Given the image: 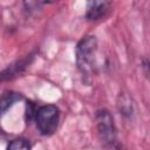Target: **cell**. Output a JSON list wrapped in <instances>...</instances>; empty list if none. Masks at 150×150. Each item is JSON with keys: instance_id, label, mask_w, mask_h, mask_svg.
I'll list each match as a JSON object with an SVG mask.
<instances>
[{"instance_id": "8fae6325", "label": "cell", "mask_w": 150, "mask_h": 150, "mask_svg": "<svg viewBox=\"0 0 150 150\" xmlns=\"http://www.w3.org/2000/svg\"><path fill=\"white\" fill-rule=\"evenodd\" d=\"M142 68L144 69V75H145V77H148V76H149V61H148V59H144V60H143Z\"/></svg>"}, {"instance_id": "277c9868", "label": "cell", "mask_w": 150, "mask_h": 150, "mask_svg": "<svg viewBox=\"0 0 150 150\" xmlns=\"http://www.w3.org/2000/svg\"><path fill=\"white\" fill-rule=\"evenodd\" d=\"M111 2L107 0H90L86 6L84 18L88 21H98L110 12Z\"/></svg>"}, {"instance_id": "52a82bcc", "label": "cell", "mask_w": 150, "mask_h": 150, "mask_svg": "<svg viewBox=\"0 0 150 150\" xmlns=\"http://www.w3.org/2000/svg\"><path fill=\"white\" fill-rule=\"evenodd\" d=\"M23 100V96L20 93L12 91V90H6L2 93L0 96V116L7 112L9 108H12L16 102Z\"/></svg>"}, {"instance_id": "3957f363", "label": "cell", "mask_w": 150, "mask_h": 150, "mask_svg": "<svg viewBox=\"0 0 150 150\" xmlns=\"http://www.w3.org/2000/svg\"><path fill=\"white\" fill-rule=\"evenodd\" d=\"M60 109L55 104H43L38 107L35 115V125L40 135L52 136L60 123Z\"/></svg>"}, {"instance_id": "6da1fadb", "label": "cell", "mask_w": 150, "mask_h": 150, "mask_svg": "<svg viewBox=\"0 0 150 150\" xmlns=\"http://www.w3.org/2000/svg\"><path fill=\"white\" fill-rule=\"evenodd\" d=\"M97 50V39L95 35L83 36L76 45L75 48V60L83 80H88L95 68V55Z\"/></svg>"}, {"instance_id": "5b68a950", "label": "cell", "mask_w": 150, "mask_h": 150, "mask_svg": "<svg viewBox=\"0 0 150 150\" xmlns=\"http://www.w3.org/2000/svg\"><path fill=\"white\" fill-rule=\"evenodd\" d=\"M34 53L33 54H29L27 55L26 57L12 63L11 66H8L6 69H4L1 73H0V82H4V81H8V80H12L16 76H19L21 73L25 71V69L27 67H29V64L32 63V61L34 60Z\"/></svg>"}, {"instance_id": "9c48e42d", "label": "cell", "mask_w": 150, "mask_h": 150, "mask_svg": "<svg viewBox=\"0 0 150 150\" xmlns=\"http://www.w3.org/2000/svg\"><path fill=\"white\" fill-rule=\"evenodd\" d=\"M36 110H38L36 103H34L33 101L28 100L26 102V112H25V120H26L27 124H30L32 122H34L35 115H36Z\"/></svg>"}, {"instance_id": "8992f818", "label": "cell", "mask_w": 150, "mask_h": 150, "mask_svg": "<svg viewBox=\"0 0 150 150\" xmlns=\"http://www.w3.org/2000/svg\"><path fill=\"white\" fill-rule=\"evenodd\" d=\"M117 110L120 112V115L125 118V120H132L134 116H135V102L132 100V97L125 93V91H122L118 97H117Z\"/></svg>"}, {"instance_id": "ba28073f", "label": "cell", "mask_w": 150, "mask_h": 150, "mask_svg": "<svg viewBox=\"0 0 150 150\" xmlns=\"http://www.w3.org/2000/svg\"><path fill=\"white\" fill-rule=\"evenodd\" d=\"M6 150H32V144L27 138L18 137L7 144Z\"/></svg>"}, {"instance_id": "30bf717a", "label": "cell", "mask_w": 150, "mask_h": 150, "mask_svg": "<svg viewBox=\"0 0 150 150\" xmlns=\"http://www.w3.org/2000/svg\"><path fill=\"white\" fill-rule=\"evenodd\" d=\"M46 4H50V2H41V1H25L23 2V9H25V12L28 14V15H30V14H33V13H36L38 12V8L41 6V5H46Z\"/></svg>"}, {"instance_id": "7a4b0ae2", "label": "cell", "mask_w": 150, "mask_h": 150, "mask_svg": "<svg viewBox=\"0 0 150 150\" xmlns=\"http://www.w3.org/2000/svg\"><path fill=\"white\" fill-rule=\"evenodd\" d=\"M95 127L100 142L107 148H116L118 143L117 128L114 122V117L108 109L101 108L96 110Z\"/></svg>"}]
</instances>
